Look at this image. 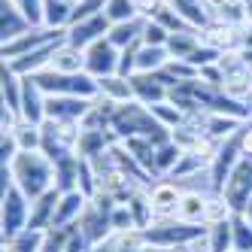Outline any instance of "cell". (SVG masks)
I'll return each instance as SVG.
<instances>
[{
    "instance_id": "cell-17",
    "label": "cell",
    "mask_w": 252,
    "mask_h": 252,
    "mask_svg": "<svg viewBox=\"0 0 252 252\" xmlns=\"http://www.w3.org/2000/svg\"><path fill=\"white\" fill-rule=\"evenodd\" d=\"M58 201H61V191H58V189H49L46 194L37 197V201H31V219H28V228H31V231H49L52 222H55Z\"/></svg>"
},
{
    "instance_id": "cell-30",
    "label": "cell",
    "mask_w": 252,
    "mask_h": 252,
    "mask_svg": "<svg viewBox=\"0 0 252 252\" xmlns=\"http://www.w3.org/2000/svg\"><path fill=\"white\" fill-rule=\"evenodd\" d=\"M201 170H210V161L204 155H197V152H183V158H179V164L170 170V183H186V179L197 176Z\"/></svg>"
},
{
    "instance_id": "cell-40",
    "label": "cell",
    "mask_w": 252,
    "mask_h": 252,
    "mask_svg": "<svg viewBox=\"0 0 252 252\" xmlns=\"http://www.w3.org/2000/svg\"><path fill=\"white\" fill-rule=\"evenodd\" d=\"M9 3L25 15V22L31 28H43V3L46 0H9Z\"/></svg>"
},
{
    "instance_id": "cell-18",
    "label": "cell",
    "mask_w": 252,
    "mask_h": 252,
    "mask_svg": "<svg viewBox=\"0 0 252 252\" xmlns=\"http://www.w3.org/2000/svg\"><path fill=\"white\" fill-rule=\"evenodd\" d=\"M46 70H55V73H67V76H73V73H85V49L73 46V43H61L55 49V55H52L49 67Z\"/></svg>"
},
{
    "instance_id": "cell-32",
    "label": "cell",
    "mask_w": 252,
    "mask_h": 252,
    "mask_svg": "<svg viewBox=\"0 0 252 252\" xmlns=\"http://www.w3.org/2000/svg\"><path fill=\"white\" fill-rule=\"evenodd\" d=\"M207 240L213 252H234V228L231 219L219 222V225H207Z\"/></svg>"
},
{
    "instance_id": "cell-42",
    "label": "cell",
    "mask_w": 252,
    "mask_h": 252,
    "mask_svg": "<svg viewBox=\"0 0 252 252\" xmlns=\"http://www.w3.org/2000/svg\"><path fill=\"white\" fill-rule=\"evenodd\" d=\"M106 0H79L73 3V15H70V25H79L85 19H94V15H103Z\"/></svg>"
},
{
    "instance_id": "cell-43",
    "label": "cell",
    "mask_w": 252,
    "mask_h": 252,
    "mask_svg": "<svg viewBox=\"0 0 252 252\" xmlns=\"http://www.w3.org/2000/svg\"><path fill=\"white\" fill-rule=\"evenodd\" d=\"M110 228H113V234L134 231V228H137V222H134L128 204H116V207H113V213H110Z\"/></svg>"
},
{
    "instance_id": "cell-4",
    "label": "cell",
    "mask_w": 252,
    "mask_h": 252,
    "mask_svg": "<svg viewBox=\"0 0 252 252\" xmlns=\"http://www.w3.org/2000/svg\"><path fill=\"white\" fill-rule=\"evenodd\" d=\"M207 231V225L204 228H197V225H186V222H179V219H155L146 231V240H149V246H155V249H173V246H186V243H191L194 237H201V234Z\"/></svg>"
},
{
    "instance_id": "cell-3",
    "label": "cell",
    "mask_w": 252,
    "mask_h": 252,
    "mask_svg": "<svg viewBox=\"0 0 252 252\" xmlns=\"http://www.w3.org/2000/svg\"><path fill=\"white\" fill-rule=\"evenodd\" d=\"M0 228H3V243L15 240L19 234L28 231V219H31V201L22 189H3V197H0Z\"/></svg>"
},
{
    "instance_id": "cell-37",
    "label": "cell",
    "mask_w": 252,
    "mask_h": 252,
    "mask_svg": "<svg viewBox=\"0 0 252 252\" xmlns=\"http://www.w3.org/2000/svg\"><path fill=\"white\" fill-rule=\"evenodd\" d=\"M103 15L110 19V25H122V22H134V19H140L134 0H106Z\"/></svg>"
},
{
    "instance_id": "cell-14",
    "label": "cell",
    "mask_w": 252,
    "mask_h": 252,
    "mask_svg": "<svg viewBox=\"0 0 252 252\" xmlns=\"http://www.w3.org/2000/svg\"><path fill=\"white\" fill-rule=\"evenodd\" d=\"M88 201H92V197L82 194L79 189H76V191H61V201H58V210H55V222H52V228H73V225H79V219H82Z\"/></svg>"
},
{
    "instance_id": "cell-48",
    "label": "cell",
    "mask_w": 252,
    "mask_h": 252,
    "mask_svg": "<svg viewBox=\"0 0 252 252\" xmlns=\"http://www.w3.org/2000/svg\"><path fill=\"white\" fill-rule=\"evenodd\" d=\"M92 252H122V246H119V240H116V234H110L106 240L94 243V249H92Z\"/></svg>"
},
{
    "instance_id": "cell-2",
    "label": "cell",
    "mask_w": 252,
    "mask_h": 252,
    "mask_svg": "<svg viewBox=\"0 0 252 252\" xmlns=\"http://www.w3.org/2000/svg\"><path fill=\"white\" fill-rule=\"evenodd\" d=\"M37 82L49 97L55 94H70V97H85V100H94L97 97V79L92 73H55V70H40L37 76H31Z\"/></svg>"
},
{
    "instance_id": "cell-15",
    "label": "cell",
    "mask_w": 252,
    "mask_h": 252,
    "mask_svg": "<svg viewBox=\"0 0 252 252\" xmlns=\"http://www.w3.org/2000/svg\"><path fill=\"white\" fill-rule=\"evenodd\" d=\"M64 40H55V43H46V46H40V49H33V52H28V55H22V58H15V61H6L15 73H19L22 79H28V76H37L40 70H46L49 67V61H52V55H55V49L61 46Z\"/></svg>"
},
{
    "instance_id": "cell-25",
    "label": "cell",
    "mask_w": 252,
    "mask_h": 252,
    "mask_svg": "<svg viewBox=\"0 0 252 252\" xmlns=\"http://www.w3.org/2000/svg\"><path fill=\"white\" fill-rule=\"evenodd\" d=\"M197 46H201V31H194V28H189V31H176V33H170V40H167V55L170 58H183V61H189L194 52H197Z\"/></svg>"
},
{
    "instance_id": "cell-51",
    "label": "cell",
    "mask_w": 252,
    "mask_h": 252,
    "mask_svg": "<svg viewBox=\"0 0 252 252\" xmlns=\"http://www.w3.org/2000/svg\"><path fill=\"white\" fill-rule=\"evenodd\" d=\"M158 252H189L186 246H173V249H158Z\"/></svg>"
},
{
    "instance_id": "cell-52",
    "label": "cell",
    "mask_w": 252,
    "mask_h": 252,
    "mask_svg": "<svg viewBox=\"0 0 252 252\" xmlns=\"http://www.w3.org/2000/svg\"><path fill=\"white\" fill-rule=\"evenodd\" d=\"M64 3H70V6H73V3H79V0H64Z\"/></svg>"
},
{
    "instance_id": "cell-27",
    "label": "cell",
    "mask_w": 252,
    "mask_h": 252,
    "mask_svg": "<svg viewBox=\"0 0 252 252\" xmlns=\"http://www.w3.org/2000/svg\"><path fill=\"white\" fill-rule=\"evenodd\" d=\"M12 140L19 146V152H40L43 149V125L19 119V125L12 128Z\"/></svg>"
},
{
    "instance_id": "cell-24",
    "label": "cell",
    "mask_w": 252,
    "mask_h": 252,
    "mask_svg": "<svg viewBox=\"0 0 252 252\" xmlns=\"http://www.w3.org/2000/svg\"><path fill=\"white\" fill-rule=\"evenodd\" d=\"M164 3L170 6V9H176L183 19L191 25V28H207L210 22H213V15H210V9H207V3L204 0H164Z\"/></svg>"
},
{
    "instance_id": "cell-36",
    "label": "cell",
    "mask_w": 252,
    "mask_h": 252,
    "mask_svg": "<svg viewBox=\"0 0 252 252\" xmlns=\"http://www.w3.org/2000/svg\"><path fill=\"white\" fill-rule=\"evenodd\" d=\"M231 228H234V252H252V222L243 213H234Z\"/></svg>"
},
{
    "instance_id": "cell-13",
    "label": "cell",
    "mask_w": 252,
    "mask_h": 252,
    "mask_svg": "<svg viewBox=\"0 0 252 252\" xmlns=\"http://www.w3.org/2000/svg\"><path fill=\"white\" fill-rule=\"evenodd\" d=\"M110 19L106 15H94V19H85V22H79V25H70L67 28V43H73V46H79V49H88L92 43H97V40H103L106 33H110Z\"/></svg>"
},
{
    "instance_id": "cell-12",
    "label": "cell",
    "mask_w": 252,
    "mask_h": 252,
    "mask_svg": "<svg viewBox=\"0 0 252 252\" xmlns=\"http://www.w3.org/2000/svg\"><path fill=\"white\" fill-rule=\"evenodd\" d=\"M131 88H134V100H140L143 106L164 103L170 97V88L161 82L158 73H134L131 76Z\"/></svg>"
},
{
    "instance_id": "cell-35",
    "label": "cell",
    "mask_w": 252,
    "mask_h": 252,
    "mask_svg": "<svg viewBox=\"0 0 252 252\" xmlns=\"http://www.w3.org/2000/svg\"><path fill=\"white\" fill-rule=\"evenodd\" d=\"M152 110V116L164 125L167 131H176V128H183V125L189 122V116L183 113V110H176V106L170 103V100H164V103H155V106H149Z\"/></svg>"
},
{
    "instance_id": "cell-41",
    "label": "cell",
    "mask_w": 252,
    "mask_h": 252,
    "mask_svg": "<svg viewBox=\"0 0 252 252\" xmlns=\"http://www.w3.org/2000/svg\"><path fill=\"white\" fill-rule=\"evenodd\" d=\"M67 237H70V228H49V231H43L40 252H67Z\"/></svg>"
},
{
    "instance_id": "cell-7",
    "label": "cell",
    "mask_w": 252,
    "mask_h": 252,
    "mask_svg": "<svg viewBox=\"0 0 252 252\" xmlns=\"http://www.w3.org/2000/svg\"><path fill=\"white\" fill-rule=\"evenodd\" d=\"M55 40H67V31L31 28L28 33H22V37L3 43V61H15V58H22V55H28V52L40 49V46H46V43H55Z\"/></svg>"
},
{
    "instance_id": "cell-19",
    "label": "cell",
    "mask_w": 252,
    "mask_h": 252,
    "mask_svg": "<svg viewBox=\"0 0 252 252\" xmlns=\"http://www.w3.org/2000/svg\"><path fill=\"white\" fill-rule=\"evenodd\" d=\"M19 116L25 122H33V125L46 122V92L31 76L25 79V88H22V110H19Z\"/></svg>"
},
{
    "instance_id": "cell-1",
    "label": "cell",
    "mask_w": 252,
    "mask_h": 252,
    "mask_svg": "<svg viewBox=\"0 0 252 252\" xmlns=\"http://www.w3.org/2000/svg\"><path fill=\"white\" fill-rule=\"evenodd\" d=\"M12 186L28 194V201H37L40 194L55 189V161L43 152H19L9 161Z\"/></svg>"
},
{
    "instance_id": "cell-16",
    "label": "cell",
    "mask_w": 252,
    "mask_h": 252,
    "mask_svg": "<svg viewBox=\"0 0 252 252\" xmlns=\"http://www.w3.org/2000/svg\"><path fill=\"white\" fill-rule=\"evenodd\" d=\"M173 219L186 222V225L204 228V225H207V194L197 191V189H186L183 197H179V207H176V216H173Z\"/></svg>"
},
{
    "instance_id": "cell-33",
    "label": "cell",
    "mask_w": 252,
    "mask_h": 252,
    "mask_svg": "<svg viewBox=\"0 0 252 252\" xmlns=\"http://www.w3.org/2000/svg\"><path fill=\"white\" fill-rule=\"evenodd\" d=\"M179 158H183V149H179L173 140H170V143H164V146H158V149H155V173L167 179V176H170V170L179 164Z\"/></svg>"
},
{
    "instance_id": "cell-34",
    "label": "cell",
    "mask_w": 252,
    "mask_h": 252,
    "mask_svg": "<svg viewBox=\"0 0 252 252\" xmlns=\"http://www.w3.org/2000/svg\"><path fill=\"white\" fill-rule=\"evenodd\" d=\"M234 216V207L228 204V197L222 191H213L207 194V225H219V222H228Z\"/></svg>"
},
{
    "instance_id": "cell-9",
    "label": "cell",
    "mask_w": 252,
    "mask_h": 252,
    "mask_svg": "<svg viewBox=\"0 0 252 252\" xmlns=\"http://www.w3.org/2000/svg\"><path fill=\"white\" fill-rule=\"evenodd\" d=\"M222 194L228 197V204L234 207V213H243V207L252 197V158H240V164L234 167V173L225 183Z\"/></svg>"
},
{
    "instance_id": "cell-5",
    "label": "cell",
    "mask_w": 252,
    "mask_h": 252,
    "mask_svg": "<svg viewBox=\"0 0 252 252\" xmlns=\"http://www.w3.org/2000/svg\"><path fill=\"white\" fill-rule=\"evenodd\" d=\"M240 158H243V149H240L237 134L228 137V140H222V146H219V152H216L213 164H210V170H207V173H210V189H213V191H222V189H225V183L231 179L234 167L240 164Z\"/></svg>"
},
{
    "instance_id": "cell-26",
    "label": "cell",
    "mask_w": 252,
    "mask_h": 252,
    "mask_svg": "<svg viewBox=\"0 0 252 252\" xmlns=\"http://www.w3.org/2000/svg\"><path fill=\"white\" fill-rule=\"evenodd\" d=\"M119 137L113 134V131H82V137H79V143H76V152L73 155H79V158H94L97 152H103V149H110L113 143H116Z\"/></svg>"
},
{
    "instance_id": "cell-38",
    "label": "cell",
    "mask_w": 252,
    "mask_h": 252,
    "mask_svg": "<svg viewBox=\"0 0 252 252\" xmlns=\"http://www.w3.org/2000/svg\"><path fill=\"white\" fill-rule=\"evenodd\" d=\"M40 240H43V231H31L28 228L15 240L3 243V252H40Z\"/></svg>"
},
{
    "instance_id": "cell-39",
    "label": "cell",
    "mask_w": 252,
    "mask_h": 252,
    "mask_svg": "<svg viewBox=\"0 0 252 252\" xmlns=\"http://www.w3.org/2000/svg\"><path fill=\"white\" fill-rule=\"evenodd\" d=\"M140 40H143V46H167L170 31H167L164 25H158L155 19H146V22H143V33H140Z\"/></svg>"
},
{
    "instance_id": "cell-28",
    "label": "cell",
    "mask_w": 252,
    "mask_h": 252,
    "mask_svg": "<svg viewBox=\"0 0 252 252\" xmlns=\"http://www.w3.org/2000/svg\"><path fill=\"white\" fill-rule=\"evenodd\" d=\"M125 204L131 207V216H134V222H137L140 231H146L155 222V210H152V201H149V189H137Z\"/></svg>"
},
{
    "instance_id": "cell-44",
    "label": "cell",
    "mask_w": 252,
    "mask_h": 252,
    "mask_svg": "<svg viewBox=\"0 0 252 252\" xmlns=\"http://www.w3.org/2000/svg\"><path fill=\"white\" fill-rule=\"evenodd\" d=\"M155 22H158V25H164V28H167L170 33H176V31H189V28H191V25H189V22L183 19V15H179L176 9H170L167 3L161 6L158 12H155ZM194 31H197V28H194Z\"/></svg>"
},
{
    "instance_id": "cell-23",
    "label": "cell",
    "mask_w": 252,
    "mask_h": 252,
    "mask_svg": "<svg viewBox=\"0 0 252 252\" xmlns=\"http://www.w3.org/2000/svg\"><path fill=\"white\" fill-rule=\"evenodd\" d=\"M28 31H31V25L25 22V15L15 9L9 0H0V37H3V43L22 37Z\"/></svg>"
},
{
    "instance_id": "cell-8",
    "label": "cell",
    "mask_w": 252,
    "mask_h": 252,
    "mask_svg": "<svg viewBox=\"0 0 252 252\" xmlns=\"http://www.w3.org/2000/svg\"><path fill=\"white\" fill-rule=\"evenodd\" d=\"M119 55L122 52L110 43V40H97L85 49V73H92L94 79H103V76H113L119 70Z\"/></svg>"
},
{
    "instance_id": "cell-6",
    "label": "cell",
    "mask_w": 252,
    "mask_h": 252,
    "mask_svg": "<svg viewBox=\"0 0 252 252\" xmlns=\"http://www.w3.org/2000/svg\"><path fill=\"white\" fill-rule=\"evenodd\" d=\"M201 43L216 49V52H240L243 49V28L228 25L222 19H213L207 28H201Z\"/></svg>"
},
{
    "instance_id": "cell-50",
    "label": "cell",
    "mask_w": 252,
    "mask_h": 252,
    "mask_svg": "<svg viewBox=\"0 0 252 252\" xmlns=\"http://www.w3.org/2000/svg\"><path fill=\"white\" fill-rule=\"evenodd\" d=\"M243 216H246V219H249V222H252V197H249V204H246V207H243Z\"/></svg>"
},
{
    "instance_id": "cell-22",
    "label": "cell",
    "mask_w": 252,
    "mask_h": 252,
    "mask_svg": "<svg viewBox=\"0 0 252 252\" xmlns=\"http://www.w3.org/2000/svg\"><path fill=\"white\" fill-rule=\"evenodd\" d=\"M22 88H25V79L3 61L0 64V92H3V106H9L12 113L22 110Z\"/></svg>"
},
{
    "instance_id": "cell-11",
    "label": "cell",
    "mask_w": 252,
    "mask_h": 252,
    "mask_svg": "<svg viewBox=\"0 0 252 252\" xmlns=\"http://www.w3.org/2000/svg\"><path fill=\"white\" fill-rule=\"evenodd\" d=\"M183 186L179 183H170V179H161V183H152L149 189V201H152V210H155V219H170L176 216V207H179V197H183Z\"/></svg>"
},
{
    "instance_id": "cell-46",
    "label": "cell",
    "mask_w": 252,
    "mask_h": 252,
    "mask_svg": "<svg viewBox=\"0 0 252 252\" xmlns=\"http://www.w3.org/2000/svg\"><path fill=\"white\" fill-rule=\"evenodd\" d=\"M219 58H222V52H216V49H210V46H197V52H194V55L189 58L197 70H201V67H207V64H219Z\"/></svg>"
},
{
    "instance_id": "cell-10",
    "label": "cell",
    "mask_w": 252,
    "mask_h": 252,
    "mask_svg": "<svg viewBox=\"0 0 252 252\" xmlns=\"http://www.w3.org/2000/svg\"><path fill=\"white\" fill-rule=\"evenodd\" d=\"M94 100H85V97H70V94H55L49 97L46 94V119H55V122H82L92 110Z\"/></svg>"
},
{
    "instance_id": "cell-45",
    "label": "cell",
    "mask_w": 252,
    "mask_h": 252,
    "mask_svg": "<svg viewBox=\"0 0 252 252\" xmlns=\"http://www.w3.org/2000/svg\"><path fill=\"white\" fill-rule=\"evenodd\" d=\"M94 249V243H92V237L79 228V225H73L70 228V237H67V252H92Z\"/></svg>"
},
{
    "instance_id": "cell-20",
    "label": "cell",
    "mask_w": 252,
    "mask_h": 252,
    "mask_svg": "<svg viewBox=\"0 0 252 252\" xmlns=\"http://www.w3.org/2000/svg\"><path fill=\"white\" fill-rule=\"evenodd\" d=\"M79 167H82V158L67 152L55 161V189L58 191H76L79 189Z\"/></svg>"
},
{
    "instance_id": "cell-47",
    "label": "cell",
    "mask_w": 252,
    "mask_h": 252,
    "mask_svg": "<svg viewBox=\"0 0 252 252\" xmlns=\"http://www.w3.org/2000/svg\"><path fill=\"white\" fill-rule=\"evenodd\" d=\"M134 6L140 12V19H155V12L164 6V0H134Z\"/></svg>"
},
{
    "instance_id": "cell-49",
    "label": "cell",
    "mask_w": 252,
    "mask_h": 252,
    "mask_svg": "<svg viewBox=\"0 0 252 252\" xmlns=\"http://www.w3.org/2000/svg\"><path fill=\"white\" fill-rule=\"evenodd\" d=\"M243 49H252V25H243Z\"/></svg>"
},
{
    "instance_id": "cell-21",
    "label": "cell",
    "mask_w": 252,
    "mask_h": 252,
    "mask_svg": "<svg viewBox=\"0 0 252 252\" xmlns=\"http://www.w3.org/2000/svg\"><path fill=\"white\" fill-rule=\"evenodd\" d=\"M97 94L106 97L110 103H116V106H125V103L134 100V88H131V79H125V76L113 73V76L97 79Z\"/></svg>"
},
{
    "instance_id": "cell-31",
    "label": "cell",
    "mask_w": 252,
    "mask_h": 252,
    "mask_svg": "<svg viewBox=\"0 0 252 252\" xmlns=\"http://www.w3.org/2000/svg\"><path fill=\"white\" fill-rule=\"evenodd\" d=\"M143 22L146 19H134V22H122V25H113L110 33H106V40H110L119 52L128 49L134 43H140V33H143Z\"/></svg>"
},
{
    "instance_id": "cell-29",
    "label": "cell",
    "mask_w": 252,
    "mask_h": 252,
    "mask_svg": "<svg viewBox=\"0 0 252 252\" xmlns=\"http://www.w3.org/2000/svg\"><path fill=\"white\" fill-rule=\"evenodd\" d=\"M70 15H73V6L70 3H64V0H46L43 3V28L67 31L70 28Z\"/></svg>"
}]
</instances>
